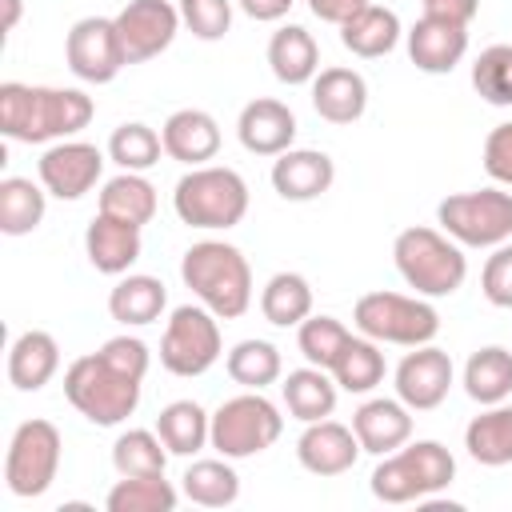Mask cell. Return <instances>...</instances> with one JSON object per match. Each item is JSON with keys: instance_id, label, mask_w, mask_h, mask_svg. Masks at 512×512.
Wrapping results in <instances>:
<instances>
[{"instance_id": "obj_48", "label": "cell", "mask_w": 512, "mask_h": 512, "mask_svg": "<svg viewBox=\"0 0 512 512\" xmlns=\"http://www.w3.org/2000/svg\"><path fill=\"white\" fill-rule=\"evenodd\" d=\"M292 4H296V0H236V8H240L244 16H252V20H260V24L284 20Z\"/></svg>"}, {"instance_id": "obj_41", "label": "cell", "mask_w": 512, "mask_h": 512, "mask_svg": "<svg viewBox=\"0 0 512 512\" xmlns=\"http://www.w3.org/2000/svg\"><path fill=\"white\" fill-rule=\"evenodd\" d=\"M348 340H352V332L336 316H308L296 324V348L316 368H332Z\"/></svg>"}, {"instance_id": "obj_24", "label": "cell", "mask_w": 512, "mask_h": 512, "mask_svg": "<svg viewBox=\"0 0 512 512\" xmlns=\"http://www.w3.org/2000/svg\"><path fill=\"white\" fill-rule=\"evenodd\" d=\"M60 372V344L44 328H28L8 348V380L16 392H40Z\"/></svg>"}, {"instance_id": "obj_50", "label": "cell", "mask_w": 512, "mask_h": 512, "mask_svg": "<svg viewBox=\"0 0 512 512\" xmlns=\"http://www.w3.org/2000/svg\"><path fill=\"white\" fill-rule=\"evenodd\" d=\"M4 4V32H12L20 24V0H0Z\"/></svg>"}, {"instance_id": "obj_32", "label": "cell", "mask_w": 512, "mask_h": 512, "mask_svg": "<svg viewBox=\"0 0 512 512\" xmlns=\"http://www.w3.org/2000/svg\"><path fill=\"white\" fill-rule=\"evenodd\" d=\"M180 492L192 504H200V508H228L240 496V476L228 464V456H220V460H192L184 468V476H180Z\"/></svg>"}, {"instance_id": "obj_20", "label": "cell", "mask_w": 512, "mask_h": 512, "mask_svg": "<svg viewBox=\"0 0 512 512\" xmlns=\"http://www.w3.org/2000/svg\"><path fill=\"white\" fill-rule=\"evenodd\" d=\"M140 224H128V220H116L108 212H96L92 224L84 228V256L96 272L104 276H124L136 260H140Z\"/></svg>"}, {"instance_id": "obj_44", "label": "cell", "mask_w": 512, "mask_h": 512, "mask_svg": "<svg viewBox=\"0 0 512 512\" xmlns=\"http://www.w3.org/2000/svg\"><path fill=\"white\" fill-rule=\"evenodd\" d=\"M480 292L492 308H512V244H496V252L480 268Z\"/></svg>"}, {"instance_id": "obj_49", "label": "cell", "mask_w": 512, "mask_h": 512, "mask_svg": "<svg viewBox=\"0 0 512 512\" xmlns=\"http://www.w3.org/2000/svg\"><path fill=\"white\" fill-rule=\"evenodd\" d=\"M480 0H424V12L428 16H444V20H456V24H468L476 16Z\"/></svg>"}, {"instance_id": "obj_43", "label": "cell", "mask_w": 512, "mask_h": 512, "mask_svg": "<svg viewBox=\"0 0 512 512\" xmlns=\"http://www.w3.org/2000/svg\"><path fill=\"white\" fill-rule=\"evenodd\" d=\"M232 4L236 0H180V20L196 40H224L232 28Z\"/></svg>"}, {"instance_id": "obj_2", "label": "cell", "mask_w": 512, "mask_h": 512, "mask_svg": "<svg viewBox=\"0 0 512 512\" xmlns=\"http://www.w3.org/2000/svg\"><path fill=\"white\" fill-rule=\"evenodd\" d=\"M180 280L220 320H236L252 304V268L228 240H200L180 260Z\"/></svg>"}, {"instance_id": "obj_29", "label": "cell", "mask_w": 512, "mask_h": 512, "mask_svg": "<svg viewBox=\"0 0 512 512\" xmlns=\"http://www.w3.org/2000/svg\"><path fill=\"white\" fill-rule=\"evenodd\" d=\"M464 448L484 468L512 464V404H488L464 428Z\"/></svg>"}, {"instance_id": "obj_16", "label": "cell", "mask_w": 512, "mask_h": 512, "mask_svg": "<svg viewBox=\"0 0 512 512\" xmlns=\"http://www.w3.org/2000/svg\"><path fill=\"white\" fill-rule=\"evenodd\" d=\"M360 452L364 448H360L356 432L340 420H312V424H304V432L296 440V460L312 476H344V472H352Z\"/></svg>"}, {"instance_id": "obj_7", "label": "cell", "mask_w": 512, "mask_h": 512, "mask_svg": "<svg viewBox=\"0 0 512 512\" xmlns=\"http://www.w3.org/2000/svg\"><path fill=\"white\" fill-rule=\"evenodd\" d=\"M352 324L360 336L376 344H400L420 348L432 344L440 332V312L428 304V296H400V292H364L352 308Z\"/></svg>"}, {"instance_id": "obj_28", "label": "cell", "mask_w": 512, "mask_h": 512, "mask_svg": "<svg viewBox=\"0 0 512 512\" xmlns=\"http://www.w3.org/2000/svg\"><path fill=\"white\" fill-rule=\"evenodd\" d=\"M336 388H340V384L332 380V372H328V368H316V364L288 372L284 384H280V392H284V408H288L300 424L328 420L332 408H336Z\"/></svg>"}, {"instance_id": "obj_37", "label": "cell", "mask_w": 512, "mask_h": 512, "mask_svg": "<svg viewBox=\"0 0 512 512\" xmlns=\"http://www.w3.org/2000/svg\"><path fill=\"white\" fill-rule=\"evenodd\" d=\"M168 456L172 452L164 448V440L156 436V428L152 432L148 428H128L112 444V468L120 476H164Z\"/></svg>"}, {"instance_id": "obj_40", "label": "cell", "mask_w": 512, "mask_h": 512, "mask_svg": "<svg viewBox=\"0 0 512 512\" xmlns=\"http://www.w3.org/2000/svg\"><path fill=\"white\" fill-rule=\"evenodd\" d=\"M160 152H164L160 132L148 128V124H140V120L120 124L108 136V160L120 164L124 172H148L152 164H160Z\"/></svg>"}, {"instance_id": "obj_12", "label": "cell", "mask_w": 512, "mask_h": 512, "mask_svg": "<svg viewBox=\"0 0 512 512\" xmlns=\"http://www.w3.org/2000/svg\"><path fill=\"white\" fill-rule=\"evenodd\" d=\"M64 60H68L76 80H84V84H112L120 76V68H128L116 20H108V16L76 20L68 28V36H64Z\"/></svg>"}, {"instance_id": "obj_3", "label": "cell", "mask_w": 512, "mask_h": 512, "mask_svg": "<svg viewBox=\"0 0 512 512\" xmlns=\"http://www.w3.org/2000/svg\"><path fill=\"white\" fill-rule=\"evenodd\" d=\"M392 260H396V272L404 276V284L428 300L460 292V284L468 276L464 248L448 232L424 228V224H412L392 240Z\"/></svg>"}, {"instance_id": "obj_47", "label": "cell", "mask_w": 512, "mask_h": 512, "mask_svg": "<svg viewBox=\"0 0 512 512\" xmlns=\"http://www.w3.org/2000/svg\"><path fill=\"white\" fill-rule=\"evenodd\" d=\"M304 4H308V12H312L316 20H324V24H336V28H340V24H344L348 16H356L368 0H304Z\"/></svg>"}, {"instance_id": "obj_21", "label": "cell", "mask_w": 512, "mask_h": 512, "mask_svg": "<svg viewBox=\"0 0 512 512\" xmlns=\"http://www.w3.org/2000/svg\"><path fill=\"white\" fill-rule=\"evenodd\" d=\"M352 432H356L364 452L388 456V452H396V448H404L412 440V408L400 396L396 400L372 396L352 412Z\"/></svg>"}, {"instance_id": "obj_25", "label": "cell", "mask_w": 512, "mask_h": 512, "mask_svg": "<svg viewBox=\"0 0 512 512\" xmlns=\"http://www.w3.org/2000/svg\"><path fill=\"white\" fill-rule=\"evenodd\" d=\"M268 68L280 84L296 88V84H312L316 72H320V48L312 40L308 28L300 24H284L272 32L268 40Z\"/></svg>"}, {"instance_id": "obj_6", "label": "cell", "mask_w": 512, "mask_h": 512, "mask_svg": "<svg viewBox=\"0 0 512 512\" xmlns=\"http://www.w3.org/2000/svg\"><path fill=\"white\" fill-rule=\"evenodd\" d=\"M140 384L136 376H124L120 368H112L100 352L92 356H76L64 372V396L68 404L96 428H116L124 424L136 404H140Z\"/></svg>"}, {"instance_id": "obj_14", "label": "cell", "mask_w": 512, "mask_h": 512, "mask_svg": "<svg viewBox=\"0 0 512 512\" xmlns=\"http://www.w3.org/2000/svg\"><path fill=\"white\" fill-rule=\"evenodd\" d=\"M36 172H40V184L48 188V196L80 200L84 192H92L100 184L104 152L88 140H56L52 148H44Z\"/></svg>"}, {"instance_id": "obj_42", "label": "cell", "mask_w": 512, "mask_h": 512, "mask_svg": "<svg viewBox=\"0 0 512 512\" xmlns=\"http://www.w3.org/2000/svg\"><path fill=\"white\" fill-rule=\"evenodd\" d=\"M472 88L496 108H512V44H492L472 60Z\"/></svg>"}, {"instance_id": "obj_22", "label": "cell", "mask_w": 512, "mask_h": 512, "mask_svg": "<svg viewBox=\"0 0 512 512\" xmlns=\"http://www.w3.org/2000/svg\"><path fill=\"white\" fill-rule=\"evenodd\" d=\"M160 140H164V156H172L188 168H200L220 152V124L204 108H176L164 120Z\"/></svg>"}, {"instance_id": "obj_10", "label": "cell", "mask_w": 512, "mask_h": 512, "mask_svg": "<svg viewBox=\"0 0 512 512\" xmlns=\"http://www.w3.org/2000/svg\"><path fill=\"white\" fill-rule=\"evenodd\" d=\"M220 316L208 312L200 300L196 304H180L160 336V364L172 376H204L216 360H220Z\"/></svg>"}, {"instance_id": "obj_8", "label": "cell", "mask_w": 512, "mask_h": 512, "mask_svg": "<svg viewBox=\"0 0 512 512\" xmlns=\"http://www.w3.org/2000/svg\"><path fill=\"white\" fill-rule=\"evenodd\" d=\"M284 432L280 408L264 392H240L212 412V448L228 460H248L272 448Z\"/></svg>"}, {"instance_id": "obj_26", "label": "cell", "mask_w": 512, "mask_h": 512, "mask_svg": "<svg viewBox=\"0 0 512 512\" xmlns=\"http://www.w3.org/2000/svg\"><path fill=\"white\" fill-rule=\"evenodd\" d=\"M164 308H168V292L148 272H124L116 280V288L108 292V312L124 328H144V324L160 320Z\"/></svg>"}, {"instance_id": "obj_9", "label": "cell", "mask_w": 512, "mask_h": 512, "mask_svg": "<svg viewBox=\"0 0 512 512\" xmlns=\"http://www.w3.org/2000/svg\"><path fill=\"white\" fill-rule=\"evenodd\" d=\"M436 224L460 248H496L512 236V192L476 188V192L444 196L436 204Z\"/></svg>"}, {"instance_id": "obj_5", "label": "cell", "mask_w": 512, "mask_h": 512, "mask_svg": "<svg viewBox=\"0 0 512 512\" xmlns=\"http://www.w3.org/2000/svg\"><path fill=\"white\" fill-rule=\"evenodd\" d=\"M456 480V460L440 440H412L372 468V496L384 504H420L424 496L448 488Z\"/></svg>"}, {"instance_id": "obj_13", "label": "cell", "mask_w": 512, "mask_h": 512, "mask_svg": "<svg viewBox=\"0 0 512 512\" xmlns=\"http://www.w3.org/2000/svg\"><path fill=\"white\" fill-rule=\"evenodd\" d=\"M112 20H116V32H120L128 64H144V60L160 56L176 40V32L184 24L180 8L172 0H128Z\"/></svg>"}, {"instance_id": "obj_1", "label": "cell", "mask_w": 512, "mask_h": 512, "mask_svg": "<svg viewBox=\"0 0 512 512\" xmlns=\"http://www.w3.org/2000/svg\"><path fill=\"white\" fill-rule=\"evenodd\" d=\"M96 116V104L80 88H48V84H0V132L20 144L68 140Z\"/></svg>"}, {"instance_id": "obj_46", "label": "cell", "mask_w": 512, "mask_h": 512, "mask_svg": "<svg viewBox=\"0 0 512 512\" xmlns=\"http://www.w3.org/2000/svg\"><path fill=\"white\" fill-rule=\"evenodd\" d=\"M484 172L496 184H508L512 188V120L508 124H496L484 136Z\"/></svg>"}, {"instance_id": "obj_17", "label": "cell", "mask_w": 512, "mask_h": 512, "mask_svg": "<svg viewBox=\"0 0 512 512\" xmlns=\"http://www.w3.org/2000/svg\"><path fill=\"white\" fill-rule=\"evenodd\" d=\"M468 52V24L444 20V16H420L408 28V60L428 72V76H444L452 72Z\"/></svg>"}, {"instance_id": "obj_30", "label": "cell", "mask_w": 512, "mask_h": 512, "mask_svg": "<svg viewBox=\"0 0 512 512\" xmlns=\"http://www.w3.org/2000/svg\"><path fill=\"white\" fill-rule=\"evenodd\" d=\"M156 436L172 456H196L204 444H212V416L196 400H172L156 416Z\"/></svg>"}, {"instance_id": "obj_39", "label": "cell", "mask_w": 512, "mask_h": 512, "mask_svg": "<svg viewBox=\"0 0 512 512\" xmlns=\"http://www.w3.org/2000/svg\"><path fill=\"white\" fill-rule=\"evenodd\" d=\"M228 376L240 384V388H252V392H264L268 384L280 380L284 364H280V348L268 344V340H240L228 360H224Z\"/></svg>"}, {"instance_id": "obj_18", "label": "cell", "mask_w": 512, "mask_h": 512, "mask_svg": "<svg viewBox=\"0 0 512 512\" xmlns=\"http://www.w3.org/2000/svg\"><path fill=\"white\" fill-rule=\"evenodd\" d=\"M236 136H240L244 152H252V156H280L296 140V112L284 100H272V96L248 100L240 108Z\"/></svg>"}, {"instance_id": "obj_31", "label": "cell", "mask_w": 512, "mask_h": 512, "mask_svg": "<svg viewBox=\"0 0 512 512\" xmlns=\"http://www.w3.org/2000/svg\"><path fill=\"white\" fill-rule=\"evenodd\" d=\"M464 392L476 404H504L512 396V352L500 344L476 348L464 364Z\"/></svg>"}, {"instance_id": "obj_15", "label": "cell", "mask_w": 512, "mask_h": 512, "mask_svg": "<svg viewBox=\"0 0 512 512\" xmlns=\"http://www.w3.org/2000/svg\"><path fill=\"white\" fill-rule=\"evenodd\" d=\"M452 356L436 344H420L412 348L400 364H396V396L412 408V412H432L448 400L452 392Z\"/></svg>"}, {"instance_id": "obj_35", "label": "cell", "mask_w": 512, "mask_h": 512, "mask_svg": "<svg viewBox=\"0 0 512 512\" xmlns=\"http://www.w3.org/2000/svg\"><path fill=\"white\" fill-rule=\"evenodd\" d=\"M260 312L276 328H296L312 316V284L300 272H276L260 292Z\"/></svg>"}, {"instance_id": "obj_11", "label": "cell", "mask_w": 512, "mask_h": 512, "mask_svg": "<svg viewBox=\"0 0 512 512\" xmlns=\"http://www.w3.org/2000/svg\"><path fill=\"white\" fill-rule=\"evenodd\" d=\"M60 428L52 420H24L12 440H8V456H4V484L12 496L32 500L44 496L60 472Z\"/></svg>"}, {"instance_id": "obj_4", "label": "cell", "mask_w": 512, "mask_h": 512, "mask_svg": "<svg viewBox=\"0 0 512 512\" xmlns=\"http://www.w3.org/2000/svg\"><path fill=\"white\" fill-rule=\"evenodd\" d=\"M172 208L188 228H204V232L236 228L248 212V184L236 168L200 164L176 180Z\"/></svg>"}, {"instance_id": "obj_33", "label": "cell", "mask_w": 512, "mask_h": 512, "mask_svg": "<svg viewBox=\"0 0 512 512\" xmlns=\"http://www.w3.org/2000/svg\"><path fill=\"white\" fill-rule=\"evenodd\" d=\"M100 212L144 228L156 216V188H152V180L144 172H120V176L104 180V188H100Z\"/></svg>"}, {"instance_id": "obj_38", "label": "cell", "mask_w": 512, "mask_h": 512, "mask_svg": "<svg viewBox=\"0 0 512 512\" xmlns=\"http://www.w3.org/2000/svg\"><path fill=\"white\" fill-rule=\"evenodd\" d=\"M104 504L108 512H176L180 492L164 476H120Z\"/></svg>"}, {"instance_id": "obj_34", "label": "cell", "mask_w": 512, "mask_h": 512, "mask_svg": "<svg viewBox=\"0 0 512 512\" xmlns=\"http://www.w3.org/2000/svg\"><path fill=\"white\" fill-rule=\"evenodd\" d=\"M44 184H32L28 176H4L0 180V232L4 236H28L44 220Z\"/></svg>"}, {"instance_id": "obj_19", "label": "cell", "mask_w": 512, "mask_h": 512, "mask_svg": "<svg viewBox=\"0 0 512 512\" xmlns=\"http://www.w3.org/2000/svg\"><path fill=\"white\" fill-rule=\"evenodd\" d=\"M332 180H336V164L320 148H288L272 160V188L280 200L308 204V200L324 196L332 188Z\"/></svg>"}, {"instance_id": "obj_27", "label": "cell", "mask_w": 512, "mask_h": 512, "mask_svg": "<svg viewBox=\"0 0 512 512\" xmlns=\"http://www.w3.org/2000/svg\"><path fill=\"white\" fill-rule=\"evenodd\" d=\"M340 44L360 60L388 56L400 44V16L384 4H364L356 16L340 24Z\"/></svg>"}, {"instance_id": "obj_36", "label": "cell", "mask_w": 512, "mask_h": 512, "mask_svg": "<svg viewBox=\"0 0 512 512\" xmlns=\"http://www.w3.org/2000/svg\"><path fill=\"white\" fill-rule=\"evenodd\" d=\"M328 372H332V380H336L344 392L364 396V392H372V388L384 380V352H380L376 340H368V336H352Z\"/></svg>"}, {"instance_id": "obj_45", "label": "cell", "mask_w": 512, "mask_h": 512, "mask_svg": "<svg viewBox=\"0 0 512 512\" xmlns=\"http://www.w3.org/2000/svg\"><path fill=\"white\" fill-rule=\"evenodd\" d=\"M100 356H104L112 368H120L124 376H136V380H144V376H148V364H152L148 344L136 340V336H112V340H104V344H100Z\"/></svg>"}, {"instance_id": "obj_23", "label": "cell", "mask_w": 512, "mask_h": 512, "mask_svg": "<svg viewBox=\"0 0 512 512\" xmlns=\"http://www.w3.org/2000/svg\"><path fill=\"white\" fill-rule=\"evenodd\" d=\"M312 108L328 124H356L368 108V80L344 64L320 68L312 80Z\"/></svg>"}]
</instances>
